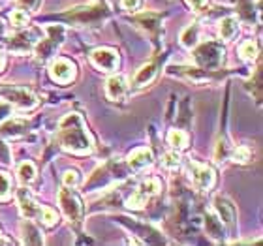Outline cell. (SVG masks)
Returning a JSON list of instances; mask_svg holds the SVG:
<instances>
[{
	"instance_id": "cell-18",
	"label": "cell",
	"mask_w": 263,
	"mask_h": 246,
	"mask_svg": "<svg viewBox=\"0 0 263 246\" xmlns=\"http://www.w3.org/2000/svg\"><path fill=\"white\" fill-rule=\"evenodd\" d=\"M28 131V122L23 119H6L0 124V137H8V139H17L23 137Z\"/></svg>"
},
{
	"instance_id": "cell-9",
	"label": "cell",
	"mask_w": 263,
	"mask_h": 246,
	"mask_svg": "<svg viewBox=\"0 0 263 246\" xmlns=\"http://www.w3.org/2000/svg\"><path fill=\"white\" fill-rule=\"evenodd\" d=\"M188 173H190L192 184L199 192H209L216 182V175H214L213 167L207 164H201V162H196V160L188 162Z\"/></svg>"
},
{
	"instance_id": "cell-35",
	"label": "cell",
	"mask_w": 263,
	"mask_h": 246,
	"mask_svg": "<svg viewBox=\"0 0 263 246\" xmlns=\"http://www.w3.org/2000/svg\"><path fill=\"white\" fill-rule=\"evenodd\" d=\"M11 196V181L10 177L0 171V201H6L10 199Z\"/></svg>"
},
{
	"instance_id": "cell-30",
	"label": "cell",
	"mask_w": 263,
	"mask_h": 246,
	"mask_svg": "<svg viewBox=\"0 0 263 246\" xmlns=\"http://www.w3.org/2000/svg\"><path fill=\"white\" fill-rule=\"evenodd\" d=\"M38 218L44 225H47V228H53V225L59 222V214H57V211H53L51 207H40Z\"/></svg>"
},
{
	"instance_id": "cell-20",
	"label": "cell",
	"mask_w": 263,
	"mask_h": 246,
	"mask_svg": "<svg viewBox=\"0 0 263 246\" xmlns=\"http://www.w3.org/2000/svg\"><path fill=\"white\" fill-rule=\"evenodd\" d=\"M237 2V13L242 21L248 25H258L259 23V10L256 8V0H235Z\"/></svg>"
},
{
	"instance_id": "cell-36",
	"label": "cell",
	"mask_w": 263,
	"mask_h": 246,
	"mask_svg": "<svg viewBox=\"0 0 263 246\" xmlns=\"http://www.w3.org/2000/svg\"><path fill=\"white\" fill-rule=\"evenodd\" d=\"M0 164L2 165L11 164V150H10V147L6 145V141L2 137H0Z\"/></svg>"
},
{
	"instance_id": "cell-23",
	"label": "cell",
	"mask_w": 263,
	"mask_h": 246,
	"mask_svg": "<svg viewBox=\"0 0 263 246\" xmlns=\"http://www.w3.org/2000/svg\"><path fill=\"white\" fill-rule=\"evenodd\" d=\"M181 44L186 47V49H192L199 44V25L197 23H192L188 25L184 30L181 32Z\"/></svg>"
},
{
	"instance_id": "cell-13",
	"label": "cell",
	"mask_w": 263,
	"mask_h": 246,
	"mask_svg": "<svg viewBox=\"0 0 263 246\" xmlns=\"http://www.w3.org/2000/svg\"><path fill=\"white\" fill-rule=\"evenodd\" d=\"M51 79L57 81L59 85H68L76 79V64L70 62L68 59H55L49 66Z\"/></svg>"
},
{
	"instance_id": "cell-29",
	"label": "cell",
	"mask_w": 263,
	"mask_h": 246,
	"mask_svg": "<svg viewBox=\"0 0 263 246\" xmlns=\"http://www.w3.org/2000/svg\"><path fill=\"white\" fill-rule=\"evenodd\" d=\"M230 158L233 160L235 164H248V162L252 160V150H250V147H247V145H239V147L231 148Z\"/></svg>"
},
{
	"instance_id": "cell-27",
	"label": "cell",
	"mask_w": 263,
	"mask_h": 246,
	"mask_svg": "<svg viewBox=\"0 0 263 246\" xmlns=\"http://www.w3.org/2000/svg\"><path fill=\"white\" fill-rule=\"evenodd\" d=\"M148 199H151V196H148V194H145L141 188H137V190L126 199V207L134 209V211H139V209H143L145 205H147Z\"/></svg>"
},
{
	"instance_id": "cell-16",
	"label": "cell",
	"mask_w": 263,
	"mask_h": 246,
	"mask_svg": "<svg viewBox=\"0 0 263 246\" xmlns=\"http://www.w3.org/2000/svg\"><path fill=\"white\" fill-rule=\"evenodd\" d=\"M17 203H19V211L25 218H38L40 214V205L32 197V194L27 188H19L17 190Z\"/></svg>"
},
{
	"instance_id": "cell-12",
	"label": "cell",
	"mask_w": 263,
	"mask_h": 246,
	"mask_svg": "<svg viewBox=\"0 0 263 246\" xmlns=\"http://www.w3.org/2000/svg\"><path fill=\"white\" fill-rule=\"evenodd\" d=\"M90 62L102 71H115L119 68V53L111 47H98L90 53Z\"/></svg>"
},
{
	"instance_id": "cell-25",
	"label": "cell",
	"mask_w": 263,
	"mask_h": 246,
	"mask_svg": "<svg viewBox=\"0 0 263 246\" xmlns=\"http://www.w3.org/2000/svg\"><path fill=\"white\" fill-rule=\"evenodd\" d=\"M188 141H190V137H188L186 131L177 130L175 128V130H170V134H167V143H170L175 150H182V148H186Z\"/></svg>"
},
{
	"instance_id": "cell-34",
	"label": "cell",
	"mask_w": 263,
	"mask_h": 246,
	"mask_svg": "<svg viewBox=\"0 0 263 246\" xmlns=\"http://www.w3.org/2000/svg\"><path fill=\"white\" fill-rule=\"evenodd\" d=\"M62 182H64V186H68V188H73V190H76L77 186L81 184V175H79V171H77V169L64 171V175H62Z\"/></svg>"
},
{
	"instance_id": "cell-3",
	"label": "cell",
	"mask_w": 263,
	"mask_h": 246,
	"mask_svg": "<svg viewBox=\"0 0 263 246\" xmlns=\"http://www.w3.org/2000/svg\"><path fill=\"white\" fill-rule=\"evenodd\" d=\"M167 73L173 77H182L188 81L196 83V85H216V83L224 81L228 71L218 70H205L199 66H167Z\"/></svg>"
},
{
	"instance_id": "cell-8",
	"label": "cell",
	"mask_w": 263,
	"mask_h": 246,
	"mask_svg": "<svg viewBox=\"0 0 263 246\" xmlns=\"http://www.w3.org/2000/svg\"><path fill=\"white\" fill-rule=\"evenodd\" d=\"M134 25H136L139 30L147 34L151 42H153L156 47L162 42V15L156 13V11H143V13H137L130 19Z\"/></svg>"
},
{
	"instance_id": "cell-32",
	"label": "cell",
	"mask_w": 263,
	"mask_h": 246,
	"mask_svg": "<svg viewBox=\"0 0 263 246\" xmlns=\"http://www.w3.org/2000/svg\"><path fill=\"white\" fill-rule=\"evenodd\" d=\"M10 23L11 27L15 28H23L28 25V13L25 10H13L10 15Z\"/></svg>"
},
{
	"instance_id": "cell-37",
	"label": "cell",
	"mask_w": 263,
	"mask_h": 246,
	"mask_svg": "<svg viewBox=\"0 0 263 246\" xmlns=\"http://www.w3.org/2000/svg\"><path fill=\"white\" fill-rule=\"evenodd\" d=\"M143 0H121V8L126 11H137L141 8Z\"/></svg>"
},
{
	"instance_id": "cell-7",
	"label": "cell",
	"mask_w": 263,
	"mask_h": 246,
	"mask_svg": "<svg viewBox=\"0 0 263 246\" xmlns=\"http://www.w3.org/2000/svg\"><path fill=\"white\" fill-rule=\"evenodd\" d=\"M0 100L19 111H30L38 105V98L23 87H2L0 88Z\"/></svg>"
},
{
	"instance_id": "cell-2",
	"label": "cell",
	"mask_w": 263,
	"mask_h": 246,
	"mask_svg": "<svg viewBox=\"0 0 263 246\" xmlns=\"http://www.w3.org/2000/svg\"><path fill=\"white\" fill-rule=\"evenodd\" d=\"M107 17H109V11L102 4H85L70 8L68 11L57 15V19L66 21L73 27H100V25H104Z\"/></svg>"
},
{
	"instance_id": "cell-14",
	"label": "cell",
	"mask_w": 263,
	"mask_h": 246,
	"mask_svg": "<svg viewBox=\"0 0 263 246\" xmlns=\"http://www.w3.org/2000/svg\"><path fill=\"white\" fill-rule=\"evenodd\" d=\"M128 79L121 73H117V75H111L105 83V96L111 100V102H121V100L126 98L128 94Z\"/></svg>"
},
{
	"instance_id": "cell-26",
	"label": "cell",
	"mask_w": 263,
	"mask_h": 246,
	"mask_svg": "<svg viewBox=\"0 0 263 246\" xmlns=\"http://www.w3.org/2000/svg\"><path fill=\"white\" fill-rule=\"evenodd\" d=\"M230 154H231V145L228 143L226 137H220L216 145H214V153H213V158L216 164H222L226 160H230Z\"/></svg>"
},
{
	"instance_id": "cell-6",
	"label": "cell",
	"mask_w": 263,
	"mask_h": 246,
	"mask_svg": "<svg viewBox=\"0 0 263 246\" xmlns=\"http://www.w3.org/2000/svg\"><path fill=\"white\" fill-rule=\"evenodd\" d=\"M59 203H61L62 213H64V216L68 218V222L73 225H81L85 207H83L81 197L73 192V188L64 186V188L59 192Z\"/></svg>"
},
{
	"instance_id": "cell-10",
	"label": "cell",
	"mask_w": 263,
	"mask_h": 246,
	"mask_svg": "<svg viewBox=\"0 0 263 246\" xmlns=\"http://www.w3.org/2000/svg\"><path fill=\"white\" fill-rule=\"evenodd\" d=\"M38 32L36 30H23V32L15 34L13 38L6 40V49L15 53V55H25V53H30V51L36 47L38 44Z\"/></svg>"
},
{
	"instance_id": "cell-40",
	"label": "cell",
	"mask_w": 263,
	"mask_h": 246,
	"mask_svg": "<svg viewBox=\"0 0 263 246\" xmlns=\"http://www.w3.org/2000/svg\"><path fill=\"white\" fill-rule=\"evenodd\" d=\"M4 66H6V56H4V53L0 51V71L4 70Z\"/></svg>"
},
{
	"instance_id": "cell-11",
	"label": "cell",
	"mask_w": 263,
	"mask_h": 246,
	"mask_svg": "<svg viewBox=\"0 0 263 246\" xmlns=\"http://www.w3.org/2000/svg\"><path fill=\"white\" fill-rule=\"evenodd\" d=\"M213 205H214V213L218 214V218L222 220L224 228L233 233V231H235V225H237L235 205H233V203H231L226 196H216L214 197Z\"/></svg>"
},
{
	"instance_id": "cell-17",
	"label": "cell",
	"mask_w": 263,
	"mask_h": 246,
	"mask_svg": "<svg viewBox=\"0 0 263 246\" xmlns=\"http://www.w3.org/2000/svg\"><path fill=\"white\" fill-rule=\"evenodd\" d=\"M203 224H205V231H207V235L211 237L213 241H216V242L224 241L226 228H224V224H222V220L218 218V214L214 213V211H207V213H205Z\"/></svg>"
},
{
	"instance_id": "cell-5",
	"label": "cell",
	"mask_w": 263,
	"mask_h": 246,
	"mask_svg": "<svg viewBox=\"0 0 263 246\" xmlns=\"http://www.w3.org/2000/svg\"><path fill=\"white\" fill-rule=\"evenodd\" d=\"M45 34H47L45 40L40 38L36 47H34V55H36L38 62H47L55 55L57 49L64 44L66 28L62 25H49V27H45Z\"/></svg>"
},
{
	"instance_id": "cell-38",
	"label": "cell",
	"mask_w": 263,
	"mask_h": 246,
	"mask_svg": "<svg viewBox=\"0 0 263 246\" xmlns=\"http://www.w3.org/2000/svg\"><path fill=\"white\" fill-rule=\"evenodd\" d=\"M186 2L196 13H201V11L207 8V0H186Z\"/></svg>"
},
{
	"instance_id": "cell-22",
	"label": "cell",
	"mask_w": 263,
	"mask_h": 246,
	"mask_svg": "<svg viewBox=\"0 0 263 246\" xmlns=\"http://www.w3.org/2000/svg\"><path fill=\"white\" fill-rule=\"evenodd\" d=\"M218 32H220V38L224 40V42H231V40H235L237 34H239V19L233 17V15L224 17V19L220 21Z\"/></svg>"
},
{
	"instance_id": "cell-31",
	"label": "cell",
	"mask_w": 263,
	"mask_h": 246,
	"mask_svg": "<svg viewBox=\"0 0 263 246\" xmlns=\"http://www.w3.org/2000/svg\"><path fill=\"white\" fill-rule=\"evenodd\" d=\"M139 188H141L145 194H148V196H158L160 190H162V184H160L158 179H154V177H151V179H147V181H143L141 184H139Z\"/></svg>"
},
{
	"instance_id": "cell-21",
	"label": "cell",
	"mask_w": 263,
	"mask_h": 246,
	"mask_svg": "<svg viewBox=\"0 0 263 246\" xmlns=\"http://www.w3.org/2000/svg\"><path fill=\"white\" fill-rule=\"evenodd\" d=\"M21 237L25 244H42L44 242L42 231L38 230V225L32 224L30 218H25L21 222Z\"/></svg>"
},
{
	"instance_id": "cell-41",
	"label": "cell",
	"mask_w": 263,
	"mask_h": 246,
	"mask_svg": "<svg viewBox=\"0 0 263 246\" xmlns=\"http://www.w3.org/2000/svg\"><path fill=\"white\" fill-rule=\"evenodd\" d=\"M6 242H8V241H6L4 237H2V233H0V244H6Z\"/></svg>"
},
{
	"instance_id": "cell-1",
	"label": "cell",
	"mask_w": 263,
	"mask_h": 246,
	"mask_svg": "<svg viewBox=\"0 0 263 246\" xmlns=\"http://www.w3.org/2000/svg\"><path fill=\"white\" fill-rule=\"evenodd\" d=\"M59 143L64 150L73 154H88L92 150V139L88 136L87 124L79 113H70L59 122Z\"/></svg>"
},
{
	"instance_id": "cell-28",
	"label": "cell",
	"mask_w": 263,
	"mask_h": 246,
	"mask_svg": "<svg viewBox=\"0 0 263 246\" xmlns=\"http://www.w3.org/2000/svg\"><path fill=\"white\" fill-rule=\"evenodd\" d=\"M17 177L23 184H30V182L36 179V167H34L32 162H23L19 167H17Z\"/></svg>"
},
{
	"instance_id": "cell-24",
	"label": "cell",
	"mask_w": 263,
	"mask_h": 246,
	"mask_svg": "<svg viewBox=\"0 0 263 246\" xmlns=\"http://www.w3.org/2000/svg\"><path fill=\"white\" fill-rule=\"evenodd\" d=\"M239 55H241L242 61L247 62H254L259 55V45L256 40H247L242 42L241 47H239Z\"/></svg>"
},
{
	"instance_id": "cell-19",
	"label": "cell",
	"mask_w": 263,
	"mask_h": 246,
	"mask_svg": "<svg viewBox=\"0 0 263 246\" xmlns=\"http://www.w3.org/2000/svg\"><path fill=\"white\" fill-rule=\"evenodd\" d=\"M126 164H128V167L134 171L145 169L147 165L153 164V153H151V148H147V147L134 148V150L128 154Z\"/></svg>"
},
{
	"instance_id": "cell-15",
	"label": "cell",
	"mask_w": 263,
	"mask_h": 246,
	"mask_svg": "<svg viewBox=\"0 0 263 246\" xmlns=\"http://www.w3.org/2000/svg\"><path fill=\"white\" fill-rule=\"evenodd\" d=\"M158 62L156 61H151L147 64H143L137 73L134 75V81H132V87L134 88H143V87H148V85H153L156 75H158Z\"/></svg>"
},
{
	"instance_id": "cell-39",
	"label": "cell",
	"mask_w": 263,
	"mask_h": 246,
	"mask_svg": "<svg viewBox=\"0 0 263 246\" xmlns=\"http://www.w3.org/2000/svg\"><path fill=\"white\" fill-rule=\"evenodd\" d=\"M21 4L27 8V10H38L40 4H42V0H21Z\"/></svg>"
},
{
	"instance_id": "cell-33",
	"label": "cell",
	"mask_w": 263,
	"mask_h": 246,
	"mask_svg": "<svg viewBox=\"0 0 263 246\" xmlns=\"http://www.w3.org/2000/svg\"><path fill=\"white\" fill-rule=\"evenodd\" d=\"M162 165L170 171L179 169V165H181V156H179V153H165L164 156H162Z\"/></svg>"
},
{
	"instance_id": "cell-4",
	"label": "cell",
	"mask_w": 263,
	"mask_h": 246,
	"mask_svg": "<svg viewBox=\"0 0 263 246\" xmlns=\"http://www.w3.org/2000/svg\"><path fill=\"white\" fill-rule=\"evenodd\" d=\"M192 59L196 66L205 70H218L224 64L226 49L222 42H205L201 45H196L192 53Z\"/></svg>"
}]
</instances>
